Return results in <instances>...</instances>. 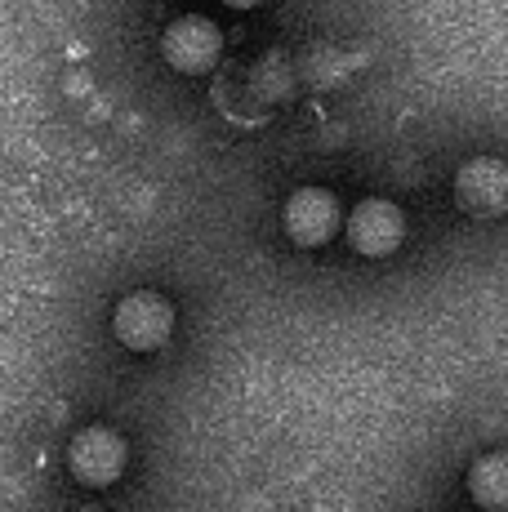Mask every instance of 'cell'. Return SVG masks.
<instances>
[{
  "mask_svg": "<svg viewBox=\"0 0 508 512\" xmlns=\"http://www.w3.org/2000/svg\"><path fill=\"white\" fill-rule=\"evenodd\" d=\"M161 54L170 67H179V72H210L214 63H219L223 54V41H219V27L210 23V18L201 14H188V18H174L170 27H165V41H161Z\"/></svg>",
  "mask_w": 508,
  "mask_h": 512,
  "instance_id": "cell-2",
  "label": "cell"
},
{
  "mask_svg": "<svg viewBox=\"0 0 508 512\" xmlns=\"http://www.w3.org/2000/svg\"><path fill=\"white\" fill-rule=\"evenodd\" d=\"M67 464H72V477L85 486H112L125 472V441L112 428H85L76 432Z\"/></svg>",
  "mask_w": 508,
  "mask_h": 512,
  "instance_id": "cell-5",
  "label": "cell"
},
{
  "mask_svg": "<svg viewBox=\"0 0 508 512\" xmlns=\"http://www.w3.org/2000/svg\"><path fill=\"white\" fill-rule=\"evenodd\" d=\"M468 490L477 495L482 508L500 512L508 504V464H504V455H486L482 464L468 472Z\"/></svg>",
  "mask_w": 508,
  "mask_h": 512,
  "instance_id": "cell-7",
  "label": "cell"
},
{
  "mask_svg": "<svg viewBox=\"0 0 508 512\" xmlns=\"http://www.w3.org/2000/svg\"><path fill=\"white\" fill-rule=\"evenodd\" d=\"M402 236H406V219L393 201L370 196V201H361L357 210L348 214V241H353V250L366 254V259L393 254L397 245H402Z\"/></svg>",
  "mask_w": 508,
  "mask_h": 512,
  "instance_id": "cell-4",
  "label": "cell"
},
{
  "mask_svg": "<svg viewBox=\"0 0 508 512\" xmlns=\"http://www.w3.org/2000/svg\"><path fill=\"white\" fill-rule=\"evenodd\" d=\"M112 330L130 352H156L174 334V308L152 290L125 294L112 312Z\"/></svg>",
  "mask_w": 508,
  "mask_h": 512,
  "instance_id": "cell-1",
  "label": "cell"
},
{
  "mask_svg": "<svg viewBox=\"0 0 508 512\" xmlns=\"http://www.w3.org/2000/svg\"><path fill=\"white\" fill-rule=\"evenodd\" d=\"M281 223H286V236L295 245H326L339 232L344 214H339L335 192H326V187H299L286 201Z\"/></svg>",
  "mask_w": 508,
  "mask_h": 512,
  "instance_id": "cell-3",
  "label": "cell"
},
{
  "mask_svg": "<svg viewBox=\"0 0 508 512\" xmlns=\"http://www.w3.org/2000/svg\"><path fill=\"white\" fill-rule=\"evenodd\" d=\"M455 196L468 214H500L504 201H508V174L500 161L482 156V161H468L464 170L455 174Z\"/></svg>",
  "mask_w": 508,
  "mask_h": 512,
  "instance_id": "cell-6",
  "label": "cell"
},
{
  "mask_svg": "<svg viewBox=\"0 0 508 512\" xmlns=\"http://www.w3.org/2000/svg\"><path fill=\"white\" fill-rule=\"evenodd\" d=\"M223 5H228V9H254L259 0H223Z\"/></svg>",
  "mask_w": 508,
  "mask_h": 512,
  "instance_id": "cell-8",
  "label": "cell"
}]
</instances>
